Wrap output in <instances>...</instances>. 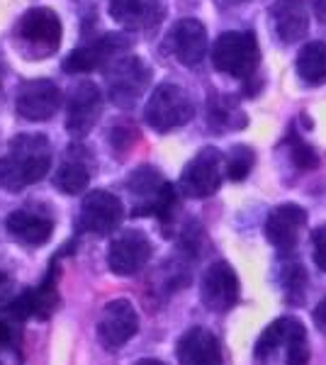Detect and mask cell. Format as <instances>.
I'll list each match as a JSON object with an SVG mask.
<instances>
[{
    "label": "cell",
    "mask_w": 326,
    "mask_h": 365,
    "mask_svg": "<svg viewBox=\"0 0 326 365\" xmlns=\"http://www.w3.org/2000/svg\"><path fill=\"white\" fill-rule=\"evenodd\" d=\"M151 81V71L141 58L120 56L108 66V96L117 108H132Z\"/></svg>",
    "instance_id": "obj_5"
},
{
    "label": "cell",
    "mask_w": 326,
    "mask_h": 365,
    "mask_svg": "<svg viewBox=\"0 0 326 365\" xmlns=\"http://www.w3.org/2000/svg\"><path fill=\"white\" fill-rule=\"evenodd\" d=\"M56 278H58V273H56V266H54L49 270V275H46V278L41 280L37 287L20 292V295H17L13 302L5 307V312H8V319L25 322V319H29V317L46 319V317L54 312L56 302H58Z\"/></svg>",
    "instance_id": "obj_11"
},
{
    "label": "cell",
    "mask_w": 326,
    "mask_h": 365,
    "mask_svg": "<svg viewBox=\"0 0 326 365\" xmlns=\"http://www.w3.org/2000/svg\"><path fill=\"white\" fill-rule=\"evenodd\" d=\"M193 113L195 108L188 93L173 83H163L151 93L144 108V120L156 132H170V129L188 125L193 120Z\"/></svg>",
    "instance_id": "obj_4"
},
{
    "label": "cell",
    "mask_w": 326,
    "mask_h": 365,
    "mask_svg": "<svg viewBox=\"0 0 326 365\" xmlns=\"http://www.w3.org/2000/svg\"><path fill=\"white\" fill-rule=\"evenodd\" d=\"M58 105H61V91L51 81H27L17 88V115L22 120H51Z\"/></svg>",
    "instance_id": "obj_13"
},
{
    "label": "cell",
    "mask_w": 326,
    "mask_h": 365,
    "mask_svg": "<svg viewBox=\"0 0 326 365\" xmlns=\"http://www.w3.org/2000/svg\"><path fill=\"white\" fill-rule=\"evenodd\" d=\"M207 120L219 132H224V129H241L246 125V115L241 113L239 103L231 96H212L210 105H207Z\"/></svg>",
    "instance_id": "obj_25"
},
{
    "label": "cell",
    "mask_w": 326,
    "mask_h": 365,
    "mask_svg": "<svg viewBox=\"0 0 326 365\" xmlns=\"http://www.w3.org/2000/svg\"><path fill=\"white\" fill-rule=\"evenodd\" d=\"M272 29H275L280 42H300L310 29V17L302 0H277L270 10Z\"/></svg>",
    "instance_id": "obj_19"
},
{
    "label": "cell",
    "mask_w": 326,
    "mask_h": 365,
    "mask_svg": "<svg viewBox=\"0 0 326 365\" xmlns=\"http://www.w3.org/2000/svg\"><path fill=\"white\" fill-rule=\"evenodd\" d=\"M312 244H314V263H317L319 270L326 273V225L314 229Z\"/></svg>",
    "instance_id": "obj_31"
},
{
    "label": "cell",
    "mask_w": 326,
    "mask_h": 365,
    "mask_svg": "<svg viewBox=\"0 0 326 365\" xmlns=\"http://www.w3.org/2000/svg\"><path fill=\"white\" fill-rule=\"evenodd\" d=\"M314 324H317L322 331H326V297L317 304V309H314Z\"/></svg>",
    "instance_id": "obj_32"
},
{
    "label": "cell",
    "mask_w": 326,
    "mask_h": 365,
    "mask_svg": "<svg viewBox=\"0 0 326 365\" xmlns=\"http://www.w3.org/2000/svg\"><path fill=\"white\" fill-rule=\"evenodd\" d=\"M307 225V212L300 207V205H280L275 207L268 215L265 220V239L270 241L275 249H282V251H290L295 249V244L300 241V234L302 229Z\"/></svg>",
    "instance_id": "obj_16"
},
{
    "label": "cell",
    "mask_w": 326,
    "mask_h": 365,
    "mask_svg": "<svg viewBox=\"0 0 326 365\" xmlns=\"http://www.w3.org/2000/svg\"><path fill=\"white\" fill-rule=\"evenodd\" d=\"M54 182L58 190H63L66 195H81L91 182V163H88V154L78 146L68 151L63 163L58 166Z\"/></svg>",
    "instance_id": "obj_22"
},
{
    "label": "cell",
    "mask_w": 326,
    "mask_h": 365,
    "mask_svg": "<svg viewBox=\"0 0 326 365\" xmlns=\"http://www.w3.org/2000/svg\"><path fill=\"white\" fill-rule=\"evenodd\" d=\"M297 73L305 83L322 86L326 83V44L310 42L300 49L297 56Z\"/></svg>",
    "instance_id": "obj_24"
},
{
    "label": "cell",
    "mask_w": 326,
    "mask_h": 365,
    "mask_svg": "<svg viewBox=\"0 0 326 365\" xmlns=\"http://www.w3.org/2000/svg\"><path fill=\"white\" fill-rule=\"evenodd\" d=\"M134 365H165V363L156 361V358H144V361H139V363H134Z\"/></svg>",
    "instance_id": "obj_34"
},
{
    "label": "cell",
    "mask_w": 326,
    "mask_h": 365,
    "mask_svg": "<svg viewBox=\"0 0 326 365\" xmlns=\"http://www.w3.org/2000/svg\"><path fill=\"white\" fill-rule=\"evenodd\" d=\"M285 363L287 365H307L310 363V344H307L305 327L295 331V336L285 346Z\"/></svg>",
    "instance_id": "obj_29"
},
{
    "label": "cell",
    "mask_w": 326,
    "mask_h": 365,
    "mask_svg": "<svg viewBox=\"0 0 326 365\" xmlns=\"http://www.w3.org/2000/svg\"><path fill=\"white\" fill-rule=\"evenodd\" d=\"M151 258V241L146 234L129 229L110 244L108 266L115 275H134L149 263Z\"/></svg>",
    "instance_id": "obj_12"
},
{
    "label": "cell",
    "mask_w": 326,
    "mask_h": 365,
    "mask_svg": "<svg viewBox=\"0 0 326 365\" xmlns=\"http://www.w3.org/2000/svg\"><path fill=\"white\" fill-rule=\"evenodd\" d=\"M253 161H256V154H253L251 146H234L227 156V163H224V173H227L229 180H244L253 168Z\"/></svg>",
    "instance_id": "obj_27"
},
{
    "label": "cell",
    "mask_w": 326,
    "mask_h": 365,
    "mask_svg": "<svg viewBox=\"0 0 326 365\" xmlns=\"http://www.w3.org/2000/svg\"><path fill=\"white\" fill-rule=\"evenodd\" d=\"M170 51L183 66H198L207 54V29L200 20L185 17L170 29Z\"/></svg>",
    "instance_id": "obj_17"
},
{
    "label": "cell",
    "mask_w": 326,
    "mask_h": 365,
    "mask_svg": "<svg viewBox=\"0 0 326 365\" xmlns=\"http://www.w3.org/2000/svg\"><path fill=\"white\" fill-rule=\"evenodd\" d=\"M51 146L44 134H20L10 154L0 158V185L5 190H22L49 173Z\"/></svg>",
    "instance_id": "obj_1"
},
{
    "label": "cell",
    "mask_w": 326,
    "mask_h": 365,
    "mask_svg": "<svg viewBox=\"0 0 326 365\" xmlns=\"http://www.w3.org/2000/svg\"><path fill=\"white\" fill-rule=\"evenodd\" d=\"M282 290H285V299L290 304H302L305 302V292H307V270L305 266H300L297 261L287 263L282 268Z\"/></svg>",
    "instance_id": "obj_26"
},
{
    "label": "cell",
    "mask_w": 326,
    "mask_h": 365,
    "mask_svg": "<svg viewBox=\"0 0 326 365\" xmlns=\"http://www.w3.org/2000/svg\"><path fill=\"white\" fill-rule=\"evenodd\" d=\"M103 113V93L96 83L83 81L68 98L66 108V129L73 137H86L96 127L98 117Z\"/></svg>",
    "instance_id": "obj_14"
},
{
    "label": "cell",
    "mask_w": 326,
    "mask_h": 365,
    "mask_svg": "<svg viewBox=\"0 0 326 365\" xmlns=\"http://www.w3.org/2000/svg\"><path fill=\"white\" fill-rule=\"evenodd\" d=\"M178 363L180 365H224L222 346L217 336L203 327L188 329L178 341Z\"/></svg>",
    "instance_id": "obj_18"
},
{
    "label": "cell",
    "mask_w": 326,
    "mask_h": 365,
    "mask_svg": "<svg viewBox=\"0 0 326 365\" xmlns=\"http://www.w3.org/2000/svg\"><path fill=\"white\" fill-rule=\"evenodd\" d=\"M317 15L319 20L326 22V0H317Z\"/></svg>",
    "instance_id": "obj_33"
},
{
    "label": "cell",
    "mask_w": 326,
    "mask_h": 365,
    "mask_svg": "<svg viewBox=\"0 0 326 365\" xmlns=\"http://www.w3.org/2000/svg\"><path fill=\"white\" fill-rule=\"evenodd\" d=\"M110 15L129 29L153 27L163 17L156 0H110Z\"/></svg>",
    "instance_id": "obj_21"
},
{
    "label": "cell",
    "mask_w": 326,
    "mask_h": 365,
    "mask_svg": "<svg viewBox=\"0 0 326 365\" xmlns=\"http://www.w3.org/2000/svg\"><path fill=\"white\" fill-rule=\"evenodd\" d=\"M260 61V49L253 32H224L212 46V63L234 78H248Z\"/></svg>",
    "instance_id": "obj_3"
},
{
    "label": "cell",
    "mask_w": 326,
    "mask_h": 365,
    "mask_svg": "<svg viewBox=\"0 0 326 365\" xmlns=\"http://www.w3.org/2000/svg\"><path fill=\"white\" fill-rule=\"evenodd\" d=\"M17 34L34 54H51L61 44V22L54 10L34 8L20 20Z\"/></svg>",
    "instance_id": "obj_10"
},
{
    "label": "cell",
    "mask_w": 326,
    "mask_h": 365,
    "mask_svg": "<svg viewBox=\"0 0 326 365\" xmlns=\"http://www.w3.org/2000/svg\"><path fill=\"white\" fill-rule=\"evenodd\" d=\"M5 229H8V234H13V239L22 241V244L39 246L51 239L54 222H51L49 217L34 215V212L15 210L13 215H8V220H5Z\"/></svg>",
    "instance_id": "obj_20"
},
{
    "label": "cell",
    "mask_w": 326,
    "mask_h": 365,
    "mask_svg": "<svg viewBox=\"0 0 326 365\" xmlns=\"http://www.w3.org/2000/svg\"><path fill=\"white\" fill-rule=\"evenodd\" d=\"M287 149H290V158L295 161V166L302 170H312L322 163L319 154L295 132V127H290V132H287Z\"/></svg>",
    "instance_id": "obj_28"
},
{
    "label": "cell",
    "mask_w": 326,
    "mask_h": 365,
    "mask_svg": "<svg viewBox=\"0 0 326 365\" xmlns=\"http://www.w3.org/2000/svg\"><path fill=\"white\" fill-rule=\"evenodd\" d=\"M302 329V322L295 319V317H282V319H275L270 327L263 329V334L256 341V361L268 363L272 356H275L280 349H285L287 341L295 336V331Z\"/></svg>",
    "instance_id": "obj_23"
},
{
    "label": "cell",
    "mask_w": 326,
    "mask_h": 365,
    "mask_svg": "<svg viewBox=\"0 0 326 365\" xmlns=\"http://www.w3.org/2000/svg\"><path fill=\"white\" fill-rule=\"evenodd\" d=\"M129 42L120 34H105L98 42L81 46V49L71 51L63 61V71L66 73H88V71H96L100 66H110L115 58L127 51Z\"/></svg>",
    "instance_id": "obj_15"
},
{
    "label": "cell",
    "mask_w": 326,
    "mask_h": 365,
    "mask_svg": "<svg viewBox=\"0 0 326 365\" xmlns=\"http://www.w3.org/2000/svg\"><path fill=\"white\" fill-rule=\"evenodd\" d=\"M124 217V205L117 195H112L108 190H93L91 195H86L81 205V217L78 227L88 234H110L120 227Z\"/></svg>",
    "instance_id": "obj_8"
},
{
    "label": "cell",
    "mask_w": 326,
    "mask_h": 365,
    "mask_svg": "<svg viewBox=\"0 0 326 365\" xmlns=\"http://www.w3.org/2000/svg\"><path fill=\"white\" fill-rule=\"evenodd\" d=\"M200 299L210 312H229L239 302V278L227 261H217L207 268L200 285Z\"/></svg>",
    "instance_id": "obj_9"
},
{
    "label": "cell",
    "mask_w": 326,
    "mask_h": 365,
    "mask_svg": "<svg viewBox=\"0 0 326 365\" xmlns=\"http://www.w3.org/2000/svg\"><path fill=\"white\" fill-rule=\"evenodd\" d=\"M129 192L134 197V217H146V215H156L161 220H168L175 210V190L170 182H165L161 178L156 168L151 166H141L132 173V178L127 182Z\"/></svg>",
    "instance_id": "obj_2"
},
{
    "label": "cell",
    "mask_w": 326,
    "mask_h": 365,
    "mask_svg": "<svg viewBox=\"0 0 326 365\" xmlns=\"http://www.w3.org/2000/svg\"><path fill=\"white\" fill-rule=\"evenodd\" d=\"M222 151H217L215 146H207V149L200 151L180 173L183 195L195 200L215 195L219 185H222Z\"/></svg>",
    "instance_id": "obj_6"
},
{
    "label": "cell",
    "mask_w": 326,
    "mask_h": 365,
    "mask_svg": "<svg viewBox=\"0 0 326 365\" xmlns=\"http://www.w3.org/2000/svg\"><path fill=\"white\" fill-rule=\"evenodd\" d=\"M139 329V317L129 299H112L98 319V339L108 351L122 349Z\"/></svg>",
    "instance_id": "obj_7"
},
{
    "label": "cell",
    "mask_w": 326,
    "mask_h": 365,
    "mask_svg": "<svg viewBox=\"0 0 326 365\" xmlns=\"http://www.w3.org/2000/svg\"><path fill=\"white\" fill-rule=\"evenodd\" d=\"M3 280H5V278H3V273H0V282H3Z\"/></svg>",
    "instance_id": "obj_35"
},
{
    "label": "cell",
    "mask_w": 326,
    "mask_h": 365,
    "mask_svg": "<svg viewBox=\"0 0 326 365\" xmlns=\"http://www.w3.org/2000/svg\"><path fill=\"white\" fill-rule=\"evenodd\" d=\"M136 137H139V132L132 125H120L112 129V146H115L117 154H124L136 141Z\"/></svg>",
    "instance_id": "obj_30"
}]
</instances>
